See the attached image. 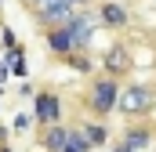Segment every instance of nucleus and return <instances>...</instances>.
<instances>
[{"instance_id": "1", "label": "nucleus", "mask_w": 156, "mask_h": 152, "mask_svg": "<svg viewBox=\"0 0 156 152\" xmlns=\"http://www.w3.org/2000/svg\"><path fill=\"white\" fill-rule=\"evenodd\" d=\"M116 94H120V80L105 73H91L87 87H83V109L91 119H105L116 112Z\"/></svg>"}, {"instance_id": "2", "label": "nucleus", "mask_w": 156, "mask_h": 152, "mask_svg": "<svg viewBox=\"0 0 156 152\" xmlns=\"http://www.w3.org/2000/svg\"><path fill=\"white\" fill-rule=\"evenodd\" d=\"M156 109V87L153 83H120L116 94V112L127 119H142Z\"/></svg>"}, {"instance_id": "3", "label": "nucleus", "mask_w": 156, "mask_h": 152, "mask_svg": "<svg viewBox=\"0 0 156 152\" xmlns=\"http://www.w3.org/2000/svg\"><path fill=\"white\" fill-rule=\"evenodd\" d=\"M66 29H69V40H73V51H91L94 33H98L102 26H98V15H94V7H76V11L69 15Z\"/></svg>"}, {"instance_id": "4", "label": "nucleus", "mask_w": 156, "mask_h": 152, "mask_svg": "<svg viewBox=\"0 0 156 152\" xmlns=\"http://www.w3.org/2000/svg\"><path fill=\"white\" fill-rule=\"evenodd\" d=\"M131 69H134V51H131L123 40L109 43V47H105V54H102V69H98V73L123 80V76H131Z\"/></svg>"}, {"instance_id": "5", "label": "nucleus", "mask_w": 156, "mask_h": 152, "mask_svg": "<svg viewBox=\"0 0 156 152\" xmlns=\"http://www.w3.org/2000/svg\"><path fill=\"white\" fill-rule=\"evenodd\" d=\"M33 119H37V127H47V123H62V119H66L62 98H58L55 91H37V94H33Z\"/></svg>"}, {"instance_id": "6", "label": "nucleus", "mask_w": 156, "mask_h": 152, "mask_svg": "<svg viewBox=\"0 0 156 152\" xmlns=\"http://www.w3.org/2000/svg\"><path fill=\"white\" fill-rule=\"evenodd\" d=\"M73 11L76 7L69 0H40L37 7H33V18L40 22V29H51V26H66Z\"/></svg>"}, {"instance_id": "7", "label": "nucleus", "mask_w": 156, "mask_h": 152, "mask_svg": "<svg viewBox=\"0 0 156 152\" xmlns=\"http://www.w3.org/2000/svg\"><path fill=\"white\" fill-rule=\"evenodd\" d=\"M94 15H98V26L102 29H127L131 26V11H127V4L123 0H102V4H94Z\"/></svg>"}, {"instance_id": "8", "label": "nucleus", "mask_w": 156, "mask_h": 152, "mask_svg": "<svg viewBox=\"0 0 156 152\" xmlns=\"http://www.w3.org/2000/svg\"><path fill=\"white\" fill-rule=\"evenodd\" d=\"M116 141H120V145H127V149H134V152H145V149H153L156 130L145 123V119H127V127L120 130Z\"/></svg>"}, {"instance_id": "9", "label": "nucleus", "mask_w": 156, "mask_h": 152, "mask_svg": "<svg viewBox=\"0 0 156 152\" xmlns=\"http://www.w3.org/2000/svg\"><path fill=\"white\" fill-rule=\"evenodd\" d=\"M66 134H69V123L62 119V123H47V127H40L37 134V145L44 152H62V145H66Z\"/></svg>"}, {"instance_id": "10", "label": "nucleus", "mask_w": 156, "mask_h": 152, "mask_svg": "<svg viewBox=\"0 0 156 152\" xmlns=\"http://www.w3.org/2000/svg\"><path fill=\"white\" fill-rule=\"evenodd\" d=\"M40 36H44V47H47L55 58H66V54L73 51V40H69V29H66V26H51V29H44Z\"/></svg>"}, {"instance_id": "11", "label": "nucleus", "mask_w": 156, "mask_h": 152, "mask_svg": "<svg viewBox=\"0 0 156 152\" xmlns=\"http://www.w3.org/2000/svg\"><path fill=\"white\" fill-rule=\"evenodd\" d=\"M0 62L7 65V73L15 76V80H26V76H29V65H26V47H22V43H11V47H4Z\"/></svg>"}, {"instance_id": "12", "label": "nucleus", "mask_w": 156, "mask_h": 152, "mask_svg": "<svg viewBox=\"0 0 156 152\" xmlns=\"http://www.w3.org/2000/svg\"><path fill=\"white\" fill-rule=\"evenodd\" d=\"M80 130H83V138L91 141V149H105V145H109V127H105L102 119H83Z\"/></svg>"}, {"instance_id": "13", "label": "nucleus", "mask_w": 156, "mask_h": 152, "mask_svg": "<svg viewBox=\"0 0 156 152\" xmlns=\"http://www.w3.org/2000/svg\"><path fill=\"white\" fill-rule=\"evenodd\" d=\"M73 73H80V76H91V73H98V65H94V58H91V51H69L66 58H62Z\"/></svg>"}, {"instance_id": "14", "label": "nucleus", "mask_w": 156, "mask_h": 152, "mask_svg": "<svg viewBox=\"0 0 156 152\" xmlns=\"http://www.w3.org/2000/svg\"><path fill=\"white\" fill-rule=\"evenodd\" d=\"M62 152H94V149H91V141L83 138L80 123H69V134H66V145H62Z\"/></svg>"}, {"instance_id": "15", "label": "nucleus", "mask_w": 156, "mask_h": 152, "mask_svg": "<svg viewBox=\"0 0 156 152\" xmlns=\"http://www.w3.org/2000/svg\"><path fill=\"white\" fill-rule=\"evenodd\" d=\"M29 119H33L29 112H15V123H11V130H15V134H22V130H29Z\"/></svg>"}, {"instance_id": "16", "label": "nucleus", "mask_w": 156, "mask_h": 152, "mask_svg": "<svg viewBox=\"0 0 156 152\" xmlns=\"http://www.w3.org/2000/svg\"><path fill=\"white\" fill-rule=\"evenodd\" d=\"M0 43H4V47H11V43H18V36L11 33V26H0Z\"/></svg>"}, {"instance_id": "17", "label": "nucleus", "mask_w": 156, "mask_h": 152, "mask_svg": "<svg viewBox=\"0 0 156 152\" xmlns=\"http://www.w3.org/2000/svg\"><path fill=\"white\" fill-rule=\"evenodd\" d=\"M15 94H22V98H33V94H37V87H33L29 80H18V91H15Z\"/></svg>"}, {"instance_id": "18", "label": "nucleus", "mask_w": 156, "mask_h": 152, "mask_svg": "<svg viewBox=\"0 0 156 152\" xmlns=\"http://www.w3.org/2000/svg\"><path fill=\"white\" fill-rule=\"evenodd\" d=\"M4 141H11V127H4V123H0V145H4Z\"/></svg>"}, {"instance_id": "19", "label": "nucleus", "mask_w": 156, "mask_h": 152, "mask_svg": "<svg viewBox=\"0 0 156 152\" xmlns=\"http://www.w3.org/2000/svg\"><path fill=\"white\" fill-rule=\"evenodd\" d=\"M109 152H134V149H127V145H120V141H113V145H109Z\"/></svg>"}, {"instance_id": "20", "label": "nucleus", "mask_w": 156, "mask_h": 152, "mask_svg": "<svg viewBox=\"0 0 156 152\" xmlns=\"http://www.w3.org/2000/svg\"><path fill=\"white\" fill-rule=\"evenodd\" d=\"M69 4H73V7H91L94 0H69Z\"/></svg>"}, {"instance_id": "21", "label": "nucleus", "mask_w": 156, "mask_h": 152, "mask_svg": "<svg viewBox=\"0 0 156 152\" xmlns=\"http://www.w3.org/2000/svg\"><path fill=\"white\" fill-rule=\"evenodd\" d=\"M22 4H26V7H29V11H33V7H37V4H40V0H22Z\"/></svg>"}, {"instance_id": "22", "label": "nucleus", "mask_w": 156, "mask_h": 152, "mask_svg": "<svg viewBox=\"0 0 156 152\" xmlns=\"http://www.w3.org/2000/svg\"><path fill=\"white\" fill-rule=\"evenodd\" d=\"M0 152H15V149H11V141H4V145H0Z\"/></svg>"}, {"instance_id": "23", "label": "nucleus", "mask_w": 156, "mask_h": 152, "mask_svg": "<svg viewBox=\"0 0 156 152\" xmlns=\"http://www.w3.org/2000/svg\"><path fill=\"white\" fill-rule=\"evenodd\" d=\"M4 4H7V0H0V11H4Z\"/></svg>"}]
</instances>
